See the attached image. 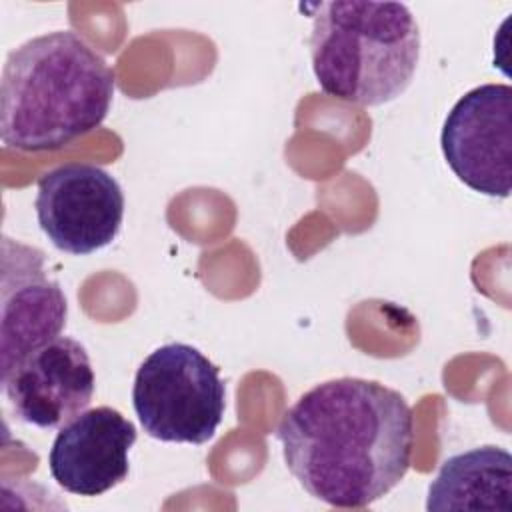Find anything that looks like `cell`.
<instances>
[{"label": "cell", "mask_w": 512, "mask_h": 512, "mask_svg": "<svg viewBox=\"0 0 512 512\" xmlns=\"http://www.w3.org/2000/svg\"><path fill=\"white\" fill-rule=\"evenodd\" d=\"M276 438L286 468L312 498L366 508L406 476L414 416L398 390L342 376L304 392L284 412Z\"/></svg>", "instance_id": "cell-1"}, {"label": "cell", "mask_w": 512, "mask_h": 512, "mask_svg": "<svg viewBox=\"0 0 512 512\" xmlns=\"http://www.w3.org/2000/svg\"><path fill=\"white\" fill-rule=\"evenodd\" d=\"M114 98V70L76 32L14 48L0 80V138L18 152L60 150L96 130Z\"/></svg>", "instance_id": "cell-2"}, {"label": "cell", "mask_w": 512, "mask_h": 512, "mask_svg": "<svg viewBox=\"0 0 512 512\" xmlns=\"http://www.w3.org/2000/svg\"><path fill=\"white\" fill-rule=\"evenodd\" d=\"M310 58L320 90L360 104H386L410 86L420 30L402 2L334 0L314 4Z\"/></svg>", "instance_id": "cell-3"}, {"label": "cell", "mask_w": 512, "mask_h": 512, "mask_svg": "<svg viewBox=\"0 0 512 512\" xmlns=\"http://www.w3.org/2000/svg\"><path fill=\"white\" fill-rule=\"evenodd\" d=\"M132 406L150 438L198 446L212 440L222 422L226 388L218 366L198 348L170 342L140 364Z\"/></svg>", "instance_id": "cell-4"}, {"label": "cell", "mask_w": 512, "mask_h": 512, "mask_svg": "<svg viewBox=\"0 0 512 512\" xmlns=\"http://www.w3.org/2000/svg\"><path fill=\"white\" fill-rule=\"evenodd\" d=\"M36 218L54 248L86 256L114 242L124 220V192L104 168L66 162L38 180Z\"/></svg>", "instance_id": "cell-5"}, {"label": "cell", "mask_w": 512, "mask_h": 512, "mask_svg": "<svg viewBox=\"0 0 512 512\" xmlns=\"http://www.w3.org/2000/svg\"><path fill=\"white\" fill-rule=\"evenodd\" d=\"M440 146L446 164L474 192L508 198L512 190V88L482 84L448 112Z\"/></svg>", "instance_id": "cell-6"}, {"label": "cell", "mask_w": 512, "mask_h": 512, "mask_svg": "<svg viewBox=\"0 0 512 512\" xmlns=\"http://www.w3.org/2000/svg\"><path fill=\"white\" fill-rule=\"evenodd\" d=\"M68 316L60 284L44 270V252L2 240V378L28 354L60 336Z\"/></svg>", "instance_id": "cell-7"}, {"label": "cell", "mask_w": 512, "mask_h": 512, "mask_svg": "<svg viewBox=\"0 0 512 512\" xmlns=\"http://www.w3.org/2000/svg\"><path fill=\"white\" fill-rule=\"evenodd\" d=\"M94 386L86 348L68 336L40 346L2 378L14 416L38 428H62L74 420L92 402Z\"/></svg>", "instance_id": "cell-8"}, {"label": "cell", "mask_w": 512, "mask_h": 512, "mask_svg": "<svg viewBox=\"0 0 512 512\" xmlns=\"http://www.w3.org/2000/svg\"><path fill=\"white\" fill-rule=\"evenodd\" d=\"M134 424L116 408L96 406L64 424L48 452L50 476L76 496H100L130 472Z\"/></svg>", "instance_id": "cell-9"}, {"label": "cell", "mask_w": 512, "mask_h": 512, "mask_svg": "<svg viewBox=\"0 0 512 512\" xmlns=\"http://www.w3.org/2000/svg\"><path fill=\"white\" fill-rule=\"evenodd\" d=\"M426 510H512V456L478 446L446 458L428 486Z\"/></svg>", "instance_id": "cell-10"}]
</instances>
